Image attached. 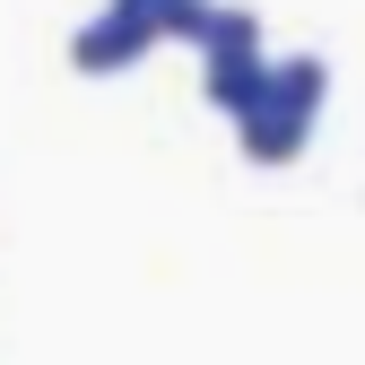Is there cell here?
Here are the masks:
<instances>
[{
    "instance_id": "obj_1",
    "label": "cell",
    "mask_w": 365,
    "mask_h": 365,
    "mask_svg": "<svg viewBox=\"0 0 365 365\" xmlns=\"http://www.w3.org/2000/svg\"><path fill=\"white\" fill-rule=\"evenodd\" d=\"M331 105V61L322 53H287V61H269L261 87L235 105V148L252 165H296L304 140H313V122H322Z\"/></svg>"
},
{
    "instance_id": "obj_2",
    "label": "cell",
    "mask_w": 365,
    "mask_h": 365,
    "mask_svg": "<svg viewBox=\"0 0 365 365\" xmlns=\"http://www.w3.org/2000/svg\"><path fill=\"white\" fill-rule=\"evenodd\" d=\"M192 53H200V87H209L217 113H235L252 87H261V70H269V53H261V18H252V9H226V0H209Z\"/></svg>"
},
{
    "instance_id": "obj_3",
    "label": "cell",
    "mask_w": 365,
    "mask_h": 365,
    "mask_svg": "<svg viewBox=\"0 0 365 365\" xmlns=\"http://www.w3.org/2000/svg\"><path fill=\"white\" fill-rule=\"evenodd\" d=\"M148 43H165V26L140 9V0H105V9L70 35V70H78V78H113V70L140 61Z\"/></svg>"
}]
</instances>
